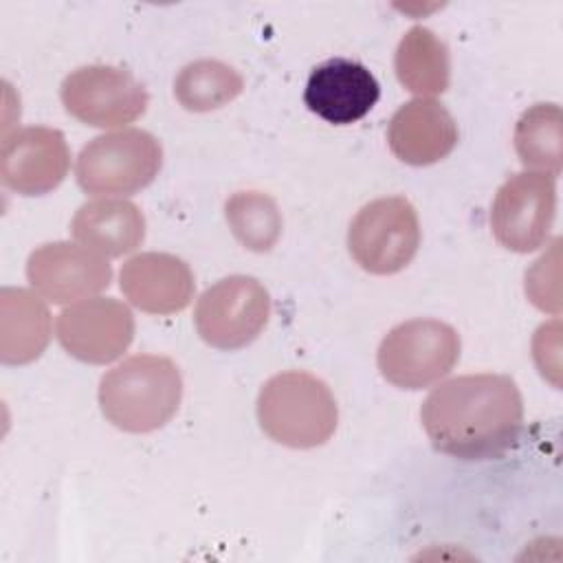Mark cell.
I'll use <instances>...</instances> for the list:
<instances>
[{
	"label": "cell",
	"instance_id": "obj_20",
	"mask_svg": "<svg viewBox=\"0 0 563 563\" xmlns=\"http://www.w3.org/2000/svg\"><path fill=\"white\" fill-rule=\"evenodd\" d=\"M244 88L242 75L220 59H196L174 79L176 101L191 112H209L233 101Z\"/></svg>",
	"mask_w": 563,
	"mask_h": 563
},
{
	"label": "cell",
	"instance_id": "obj_5",
	"mask_svg": "<svg viewBox=\"0 0 563 563\" xmlns=\"http://www.w3.org/2000/svg\"><path fill=\"white\" fill-rule=\"evenodd\" d=\"M460 334L440 319H409L380 341V376L400 389H422L444 378L460 358Z\"/></svg>",
	"mask_w": 563,
	"mask_h": 563
},
{
	"label": "cell",
	"instance_id": "obj_10",
	"mask_svg": "<svg viewBox=\"0 0 563 563\" xmlns=\"http://www.w3.org/2000/svg\"><path fill=\"white\" fill-rule=\"evenodd\" d=\"M59 345L77 361L106 365L117 361L134 339V317L112 297H88L64 308L55 323Z\"/></svg>",
	"mask_w": 563,
	"mask_h": 563
},
{
	"label": "cell",
	"instance_id": "obj_4",
	"mask_svg": "<svg viewBox=\"0 0 563 563\" xmlns=\"http://www.w3.org/2000/svg\"><path fill=\"white\" fill-rule=\"evenodd\" d=\"M161 141L139 128L99 134L75 163L77 185L95 196H130L145 189L161 172Z\"/></svg>",
	"mask_w": 563,
	"mask_h": 563
},
{
	"label": "cell",
	"instance_id": "obj_12",
	"mask_svg": "<svg viewBox=\"0 0 563 563\" xmlns=\"http://www.w3.org/2000/svg\"><path fill=\"white\" fill-rule=\"evenodd\" d=\"M70 167V152L59 130L29 125L7 134L0 150V178L20 196H44L59 187Z\"/></svg>",
	"mask_w": 563,
	"mask_h": 563
},
{
	"label": "cell",
	"instance_id": "obj_14",
	"mask_svg": "<svg viewBox=\"0 0 563 563\" xmlns=\"http://www.w3.org/2000/svg\"><path fill=\"white\" fill-rule=\"evenodd\" d=\"M125 299L147 314H174L194 297V273L189 264L172 253H139L119 273Z\"/></svg>",
	"mask_w": 563,
	"mask_h": 563
},
{
	"label": "cell",
	"instance_id": "obj_7",
	"mask_svg": "<svg viewBox=\"0 0 563 563\" xmlns=\"http://www.w3.org/2000/svg\"><path fill=\"white\" fill-rule=\"evenodd\" d=\"M271 317V295L251 275H229L209 286L196 303L194 323L200 339L216 350L253 343Z\"/></svg>",
	"mask_w": 563,
	"mask_h": 563
},
{
	"label": "cell",
	"instance_id": "obj_17",
	"mask_svg": "<svg viewBox=\"0 0 563 563\" xmlns=\"http://www.w3.org/2000/svg\"><path fill=\"white\" fill-rule=\"evenodd\" d=\"M51 341V314L46 303L26 288L0 290V358L7 365H24L46 350Z\"/></svg>",
	"mask_w": 563,
	"mask_h": 563
},
{
	"label": "cell",
	"instance_id": "obj_21",
	"mask_svg": "<svg viewBox=\"0 0 563 563\" xmlns=\"http://www.w3.org/2000/svg\"><path fill=\"white\" fill-rule=\"evenodd\" d=\"M227 222L238 238L251 251H271L282 235V213L277 202L262 191H238L227 200Z\"/></svg>",
	"mask_w": 563,
	"mask_h": 563
},
{
	"label": "cell",
	"instance_id": "obj_11",
	"mask_svg": "<svg viewBox=\"0 0 563 563\" xmlns=\"http://www.w3.org/2000/svg\"><path fill=\"white\" fill-rule=\"evenodd\" d=\"M26 277L44 299L73 303L108 288L112 268L103 255L81 244L51 242L29 255Z\"/></svg>",
	"mask_w": 563,
	"mask_h": 563
},
{
	"label": "cell",
	"instance_id": "obj_1",
	"mask_svg": "<svg viewBox=\"0 0 563 563\" xmlns=\"http://www.w3.org/2000/svg\"><path fill=\"white\" fill-rule=\"evenodd\" d=\"M431 446L466 462L501 457L523 429V398L506 374H464L440 383L420 407Z\"/></svg>",
	"mask_w": 563,
	"mask_h": 563
},
{
	"label": "cell",
	"instance_id": "obj_13",
	"mask_svg": "<svg viewBox=\"0 0 563 563\" xmlns=\"http://www.w3.org/2000/svg\"><path fill=\"white\" fill-rule=\"evenodd\" d=\"M380 86L361 62L330 57L312 68L303 101L310 112L334 125H350L363 119L378 101Z\"/></svg>",
	"mask_w": 563,
	"mask_h": 563
},
{
	"label": "cell",
	"instance_id": "obj_3",
	"mask_svg": "<svg viewBox=\"0 0 563 563\" xmlns=\"http://www.w3.org/2000/svg\"><path fill=\"white\" fill-rule=\"evenodd\" d=\"M257 420L271 440L290 449H314L336 431L339 407L321 378L310 372L288 369L262 385Z\"/></svg>",
	"mask_w": 563,
	"mask_h": 563
},
{
	"label": "cell",
	"instance_id": "obj_15",
	"mask_svg": "<svg viewBox=\"0 0 563 563\" xmlns=\"http://www.w3.org/2000/svg\"><path fill=\"white\" fill-rule=\"evenodd\" d=\"M387 143L391 154L407 165H433L453 152L457 123L442 103L418 97L394 112Z\"/></svg>",
	"mask_w": 563,
	"mask_h": 563
},
{
	"label": "cell",
	"instance_id": "obj_16",
	"mask_svg": "<svg viewBox=\"0 0 563 563\" xmlns=\"http://www.w3.org/2000/svg\"><path fill=\"white\" fill-rule=\"evenodd\" d=\"M70 231L77 244L103 257H121L143 244L145 216L130 200L99 198L77 209Z\"/></svg>",
	"mask_w": 563,
	"mask_h": 563
},
{
	"label": "cell",
	"instance_id": "obj_8",
	"mask_svg": "<svg viewBox=\"0 0 563 563\" xmlns=\"http://www.w3.org/2000/svg\"><path fill=\"white\" fill-rule=\"evenodd\" d=\"M556 211V178L541 172L508 176L490 205L495 240L515 253H530L545 244Z\"/></svg>",
	"mask_w": 563,
	"mask_h": 563
},
{
	"label": "cell",
	"instance_id": "obj_9",
	"mask_svg": "<svg viewBox=\"0 0 563 563\" xmlns=\"http://www.w3.org/2000/svg\"><path fill=\"white\" fill-rule=\"evenodd\" d=\"M70 117L92 128H119L136 121L147 108L145 86L125 68L81 66L59 88Z\"/></svg>",
	"mask_w": 563,
	"mask_h": 563
},
{
	"label": "cell",
	"instance_id": "obj_18",
	"mask_svg": "<svg viewBox=\"0 0 563 563\" xmlns=\"http://www.w3.org/2000/svg\"><path fill=\"white\" fill-rule=\"evenodd\" d=\"M398 81L420 99L449 88L451 64L446 44L427 26H411L398 42L394 55Z\"/></svg>",
	"mask_w": 563,
	"mask_h": 563
},
{
	"label": "cell",
	"instance_id": "obj_19",
	"mask_svg": "<svg viewBox=\"0 0 563 563\" xmlns=\"http://www.w3.org/2000/svg\"><path fill=\"white\" fill-rule=\"evenodd\" d=\"M515 150L526 169L559 176L563 167V114L556 103H534L515 125Z\"/></svg>",
	"mask_w": 563,
	"mask_h": 563
},
{
	"label": "cell",
	"instance_id": "obj_6",
	"mask_svg": "<svg viewBox=\"0 0 563 563\" xmlns=\"http://www.w3.org/2000/svg\"><path fill=\"white\" fill-rule=\"evenodd\" d=\"M418 213L402 196H385L367 202L347 229L352 260L372 275L402 271L418 253Z\"/></svg>",
	"mask_w": 563,
	"mask_h": 563
},
{
	"label": "cell",
	"instance_id": "obj_2",
	"mask_svg": "<svg viewBox=\"0 0 563 563\" xmlns=\"http://www.w3.org/2000/svg\"><path fill=\"white\" fill-rule=\"evenodd\" d=\"M180 398V369L161 354L128 356L99 380L101 413L128 433H150L165 427L176 416Z\"/></svg>",
	"mask_w": 563,
	"mask_h": 563
}]
</instances>
